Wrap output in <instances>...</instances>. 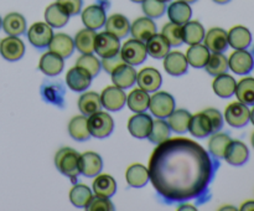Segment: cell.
<instances>
[{
  "label": "cell",
  "mask_w": 254,
  "mask_h": 211,
  "mask_svg": "<svg viewBox=\"0 0 254 211\" xmlns=\"http://www.w3.org/2000/svg\"><path fill=\"white\" fill-rule=\"evenodd\" d=\"M205 27L202 26V24L196 20L193 21H188L186 24H184L183 26V37L184 42H186L188 45H195L200 44L201 41L205 37Z\"/></svg>",
  "instance_id": "40"
},
{
  "label": "cell",
  "mask_w": 254,
  "mask_h": 211,
  "mask_svg": "<svg viewBox=\"0 0 254 211\" xmlns=\"http://www.w3.org/2000/svg\"><path fill=\"white\" fill-rule=\"evenodd\" d=\"M203 40H205L206 47L212 52H223L230 46L227 31L221 27H212L208 30Z\"/></svg>",
  "instance_id": "19"
},
{
  "label": "cell",
  "mask_w": 254,
  "mask_h": 211,
  "mask_svg": "<svg viewBox=\"0 0 254 211\" xmlns=\"http://www.w3.org/2000/svg\"><path fill=\"white\" fill-rule=\"evenodd\" d=\"M64 66V59L51 51L45 52L39 62V69L41 70L46 76H57V74H60L62 72Z\"/></svg>",
  "instance_id": "25"
},
{
  "label": "cell",
  "mask_w": 254,
  "mask_h": 211,
  "mask_svg": "<svg viewBox=\"0 0 254 211\" xmlns=\"http://www.w3.org/2000/svg\"><path fill=\"white\" fill-rule=\"evenodd\" d=\"M153 126V118L149 114L140 112L131 116L128 121V131L134 138L144 139L148 138Z\"/></svg>",
  "instance_id": "11"
},
{
  "label": "cell",
  "mask_w": 254,
  "mask_h": 211,
  "mask_svg": "<svg viewBox=\"0 0 254 211\" xmlns=\"http://www.w3.org/2000/svg\"><path fill=\"white\" fill-rule=\"evenodd\" d=\"M111 74L114 86L119 87V88H130L136 82V71L133 66L128 64H123L122 66H119Z\"/></svg>",
  "instance_id": "23"
},
{
  "label": "cell",
  "mask_w": 254,
  "mask_h": 211,
  "mask_svg": "<svg viewBox=\"0 0 254 211\" xmlns=\"http://www.w3.org/2000/svg\"><path fill=\"white\" fill-rule=\"evenodd\" d=\"M96 30L84 29L79 30L74 37V49L78 50L81 54H93L94 52V40H96Z\"/></svg>",
  "instance_id": "33"
},
{
  "label": "cell",
  "mask_w": 254,
  "mask_h": 211,
  "mask_svg": "<svg viewBox=\"0 0 254 211\" xmlns=\"http://www.w3.org/2000/svg\"><path fill=\"white\" fill-rule=\"evenodd\" d=\"M130 34L134 39L146 42L154 34H156L155 22L148 16L139 17L130 25Z\"/></svg>",
  "instance_id": "20"
},
{
  "label": "cell",
  "mask_w": 254,
  "mask_h": 211,
  "mask_svg": "<svg viewBox=\"0 0 254 211\" xmlns=\"http://www.w3.org/2000/svg\"><path fill=\"white\" fill-rule=\"evenodd\" d=\"M141 9L148 17L158 19L165 14L166 4L161 0H144L141 2Z\"/></svg>",
  "instance_id": "49"
},
{
  "label": "cell",
  "mask_w": 254,
  "mask_h": 211,
  "mask_svg": "<svg viewBox=\"0 0 254 211\" xmlns=\"http://www.w3.org/2000/svg\"><path fill=\"white\" fill-rule=\"evenodd\" d=\"M103 168V161L99 154L94 151H86L79 154V173L87 178H93L101 173Z\"/></svg>",
  "instance_id": "15"
},
{
  "label": "cell",
  "mask_w": 254,
  "mask_h": 211,
  "mask_svg": "<svg viewBox=\"0 0 254 211\" xmlns=\"http://www.w3.org/2000/svg\"><path fill=\"white\" fill-rule=\"evenodd\" d=\"M188 67L189 62L186 60V55L183 52H169L164 57V69L171 76H183L188 72Z\"/></svg>",
  "instance_id": "18"
},
{
  "label": "cell",
  "mask_w": 254,
  "mask_h": 211,
  "mask_svg": "<svg viewBox=\"0 0 254 211\" xmlns=\"http://www.w3.org/2000/svg\"><path fill=\"white\" fill-rule=\"evenodd\" d=\"M223 158L231 165L241 166L247 163L248 158H250V150L243 141H232L228 145Z\"/></svg>",
  "instance_id": "21"
},
{
  "label": "cell",
  "mask_w": 254,
  "mask_h": 211,
  "mask_svg": "<svg viewBox=\"0 0 254 211\" xmlns=\"http://www.w3.org/2000/svg\"><path fill=\"white\" fill-rule=\"evenodd\" d=\"M1 24H2V20H1V17H0V27H1Z\"/></svg>",
  "instance_id": "60"
},
{
  "label": "cell",
  "mask_w": 254,
  "mask_h": 211,
  "mask_svg": "<svg viewBox=\"0 0 254 211\" xmlns=\"http://www.w3.org/2000/svg\"><path fill=\"white\" fill-rule=\"evenodd\" d=\"M161 35L168 40L170 46H180L184 44L183 37V26L175 22L170 21L164 25Z\"/></svg>",
  "instance_id": "47"
},
{
  "label": "cell",
  "mask_w": 254,
  "mask_h": 211,
  "mask_svg": "<svg viewBox=\"0 0 254 211\" xmlns=\"http://www.w3.org/2000/svg\"><path fill=\"white\" fill-rule=\"evenodd\" d=\"M149 109L156 118H168L175 109V99L168 92H156L150 97Z\"/></svg>",
  "instance_id": "5"
},
{
  "label": "cell",
  "mask_w": 254,
  "mask_h": 211,
  "mask_svg": "<svg viewBox=\"0 0 254 211\" xmlns=\"http://www.w3.org/2000/svg\"><path fill=\"white\" fill-rule=\"evenodd\" d=\"M41 97L47 103H52L64 108V86L60 81H45L41 86Z\"/></svg>",
  "instance_id": "12"
},
{
  "label": "cell",
  "mask_w": 254,
  "mask_h": 211,
  "mask_svg": "<svg viewBox=\"0 0 254 211\" xmlns=\"http://www.w3.org/2000/svg\"><path fill=\"white\" fill-rule=\"evenodd\" d=\"M161 1H164V2H166V1H170V0H161Z\"/></svg>",
  "instance_id": "61"
},
{
  "label": "cell",
  "mask_w": 254,
  "mask_h": 211,
  "mask_svg": "<svg viewBox=\"0 0 254 211\" xmlns=\"http://www.w3.org/2000/svg\"><path fill=\"white\" fill-rule=\"evenodd\" d=\"M52 36H54V31L47 22H35L27 31V39L30 44L36 49H45L49 46Z\"/></svg>",
  "instance_id": "8"
},
{
  "label": "cell",
  "mask_w": 254,
  "mask_h": 211,
  "mask_svg": "<svg viewBox=\"0 0 254 211\" xmlns=\"http://www.w3.org/2000/svg\"><path fill=\"white\" fill-rule=\"evenodd\" d=\"M254 67L253 55L247 50H236L228 59V69L232 70L236 74H248Z\"/></svg>",
  "instance_id": "9"
},
{
  "label": "cell",
  "mask_w": 254,
  "mask_h": 211,
  "mask_svg": "<svg viewBox=\"0 0 254 211\" xmlns=\"http://www.w3.org/2000/svg\"><path fill=\"white\" fill-rule=\"evenodd\" d=\"M215 2H217V4H227V2H230L231 0H213Z\"/></svg>",
  "instance_id": "55"
},
{
  "label": "cell",
  "mask_w": 254,
  "mask_h": 211,
  "mask_svg": "<svg viewBox=\"0 0 254 211\" xmlns=\"http://www.w3.org/2000/svg\"><path fill=\"white\" fill-rule=\"evenodd\" d=\"M86 209L89 211H97V210L111 211L113 210L114 206L113 204H112V201L109 200V198H101V196H96V198H92V200L89 201V204L87 205Z\"/></svg>",
  "instance_id": "50"
},
{
  "label": "cell",
  "mask_w": 254,
  "mask_h": 211,
  "mask_svg": "<svg viewBox=\"0 0 254 211\" xmlns=\"http://www.w3.org/2000/svg\"><path fill=\"white\" fill-rule=\"evenodd\" d=\"M237 82L232 76L227 73H221L215 77L212 83V88L215 93L221 98H230L235 94Z\"/></svg>",
  "instance_id": "29"
},
{
  "label": "cell",
  "mask_w": 254,
  "mask_h": 211,
  "mask_svg": "<svg viewBox=\"0 0 254 211\" xmlns=\"http://www.w3.org/2000/svg\"><path fill=\"white\" fill-rule=\"evenodd\" d=\"M253 55H254V46H253Z\"/></svg>",
  "instance_id": "62"
},
{
  "label": "cell",
  "mask_w": 254,
  "mask_h": 211,
  "mask_svg": "<svg viewBox=\"0 0 254 211\" xmlns=\"http://www.w3.org/2000/svg\"><path fill=\"white\" fill-rule=\"evenodd\" d=\"M220 161L197 141L183 137L168 138L156 144L149 159V180L159 201L179 205L195 201L197 205L211 198V184Z\"/></svg>",
  "instance_id": "1"
},
{
  "label": "cell",
  "mask_w": 254,
  "mask_h": 211,
  "mask_svg": "<svg viewBox=\"0 0 254 211\" xmlns=\"http://www.w3.org/2000/svg\"><path fill=\"white\" fill-rule=\"evenodd\" d=\"M55 165L57 170L76 183L79 173V154L72 148H61L55 155Z\"/></svg>",
  "instance_id": "2"
},
{
  "label": "cell",
  "mask_w": 254,
  "mask_h": 211,
  "mask_svg": "<svg viewBox=\"0 0 254 211\" xmlns=\"http://www.w3.org/2000/svg\"><path fill=\"white\" fill-rule=\"evenodd\" d=\"M93 191L101 198H112L117 191V183L108 174H98L93 181Z\"/></svg>",
  "instance_id": "32"
},
{
  "label": "cell",
  "mask_w": 254,
  "mask_h": 211,
  "mask_svg": "<svg viewBox=\"0 0 254 211\" xmlns=\"http://www.w3.org/2000/svg\"><path fill=\"white\" fill-rule=\"evenodd\" d=\"M89 133L94 138H107L114 129V121L107 112L98 111L88 117Z\"/></svg>",
  "instance_id": "3"
},
{
  "label": "cell",
  "mask_w": 254,
  "mask_h": 211,
  "mask_svg": "<svg viewBox=\"0 0 254 211\" xmlns=\"http://www.w3.org/2000/svg\"><path fill=\"white\" fill-rule=\"evenodd\" d=\"M94 51L102 59L114 56L121 51V42L118 37L109 34L108 31L99 32L94 40Z\"/></svg>",
  "instance_id": "6"
},
{
  "label": "cell",
  "mask_w": 254,
  "mask_h": 211,
  "mask_svg": "<svg viewBox=\"0 0 254 211\" xmlns=\"http://www.w3.org/2000/svg\"><path fill=\"white\" fill-rule=\"evenodd\" d=\"M252 145H253V148H254V133L252 134Z\"/></svg>",
  "instance_id": "59"
},
{
  "label": "cell",
  "mask_w": 254,
  "mask_h": 211,
  "mask_svg": "<svg viewBox=\"0 0 254 211\" xmlns=\"http://www.w3.org/2000/svg\"><path fill=\"white\" fill-rule=\"evenodd\" d=\"M241 210L243 211H247V210H254V201H247L242 205Z\"/></svg>",
  "instance_id": "54"
},
{
  "label": "cell",
  "mask_w": 254,
  "mask_h": 211,
  "mask_svg": "<svg viewBox=\"0 0 254 211\" xmlns=\"http://www.w3.org/2000/svg\"><path fill=\"white\" fill-rule=\"evenodd\" d=\"M45 20L51 27H64L68 22L69 15L57 2L49 5L45 10Z\"/></svg>",
  "instance_id": "39"
},
{
  "label": "cell",
  "mask_w": 254,
  "mask_h": 211,
  "mask_svg": "<svg viewBox=\"0 0 254 211\" xmlns=\"http://www.w3.org/2000/svg\"><path fill=\"white\" fill-rule=\"evenodd\" d=\"M93 77L88 73L84 69L79 66L72 67L71 70H68L66 74V83L72 91L76 92H82L86 91L89 86H91V82Z\"/></svg>",
  "instance_id": "16"
},
{
  "label": "cell",
  "mask_w": 254,
  "mask_h": 211,
  "mask_svg": "<svg viewBox=\"0 0 254 211\" xmlns=\"http://www.w3.org/2000/svg\"><path fill=\"white\" fill-rule=\"evenodd\" d=\"M1 26L10 36H20L26 31V20L19 12H10L4 17Z\"/></svg>",
  "instance_id": "30"
},
{
  "label": "cell",
  "mask_w": 254,
  "mask_h": 211,
  "mask_svg": "<svg viewBox=\"0 0 254 211\" xmlns=\"http://www.w3.org/2000/svg\"><path fill=\"white\" fill-rule=\"evenodd\" d=\"M149 102H150V96L149 92L144 91L141 88H135L127 96V104L129 109L135 113L145 112L149 108Z\"/></svg>",
  "instance_id": "37"
},
{
  "label": "cell",
  "mask_w": 254,
  "mask_h": 211,
  "mask_svg": "<svg viewBox=\"0 0 254 211\" xmlns=\"http://www.w3.org/2000/svg\"><path fill=\"white\" fill-rule=\"evenodd\" d=\"M106 9L101 4H92L82 11V21L88 29H101L106 24Z\"/></svg>",
  "instance_id": "14"
},
{
  "label": "cell",
  "mask_w": 254,
  "mask_h": 211,
  "mask_svg": "<svg viewBox=\"0 0 254 211\" xmlns=\"http://www.w3.org/2000/svg\"><path fill=\"white\" fill-rule=\"evenodd\" d=\"M191 113L186 109H174L170 116L168 117V124L171 131L175 133L183 134L189 131V124L191 121Z\"/></svg>",
  "instance_id": "34"
},
{
  "label": "cell",
  "mask_w": 254,
  "mask_h": 211,
  "mask_svg": "<svg viewBox=\"0 0 254 211\" xmlns=\"http://www.w3.org/2000/svg\"><path fill=\"white\" fill-rule=\"evenodd\" d=\"M205 69L208 74L215 77L221 73H226L228 70V59L222 52H213L208 57L207 62L205 65Z\"/></svg>",
  "instance_id": "45"
},
{
  "label": "cell",
  "mask_w": 254,
  "mask_h": 211,
  "mask_svg": "<svg viewBox=\"0 0 254 211\" xmlns=\"http://www.w3.org/2000/svg\"><path fill=\"white\" fill-rule=\"evenodd\" d=\"M99 96H101L102 107L112 112L119 111L127 103L126 92L123 91V88H119L117 86H108L103 89Z\"/></svg>",
  "instance_id": "10"
},
{
  "label": "cell",
  "mask_w": 254,
  "mask_h": 211,
  "mask_svg": "<svg viewBox=\"0 0 254 211\" xmlns=\"http://www.w3.org/2000/svg\"><path fill=\"white\" fill-rule=\"evenodd\" d=\"M49 50L54 54H57L62 59H67L72 55L74 50V41L71 36L67 34H56L52 36L51 41L49 44Z\"/></svg>",
  "instance_id": "22"
},
{
  "label": "cell",
  "mask_w": 254,
  "mask_h": 211,
  "mask_svg": "<svg viewBox=\"0 0 254 211\" xmlns=\"http://www.w3.org/2000/svg\"><path fill=\"white\" fill-rule=\"evenodd\" d=\"M123 64H126V62H124L123 57H122V55H121V52H118V54L114 55V56L103 59V60H102V62H101L102 69H104V71L108 72V73H112L114 70H117L119 66H122Z\"/></svg>",
  "instance_id": "53"
},
{
  "label": "cell",
  "mask_w": 254,
  "mask_h": 211,
  "mask_svg": "<svg viewBox=\"0 0 254 211\" xmlns=\"http://www.w3.org/2000/svg\"><path fill=\"white\" fill-rule=\"evenodd\" d=\"M181 1H185V2H188V4H192V2H196L197 0H181Z\"/></svg>",
  "instance_id": "57"
},
{
  "label": "cell",
  "mask_w": 254,
  "mask_h": 211,
  "mask_svg": "<svg viewBox=\"0 0 254 211\" xmlns=\"http://www.w3.org/2000/svg\"><path fill=\"white\" fill-rule=\"evenodd\" d=\"M106 31L114 35L118 39H123L130 32V22L127 19V16L122 14H113L106 20Z\"/></svg>",
  "instance_id": "26"
},
{
  "label": "cell",
  "mask_w": 254,
  "mask_h": 211,
  "mask_svg": "<svg viewBox=\"0 0 254 211\" xmlns=\"http://www.w3.org/2000/svg\"><path fill=\"white\" fill-rule=\"evenodd\" d=\"M0 54L7 61H17L25 54V45L17 36H7L0 41Z\"/></svg>",
  "instance_id": "13"
},
{
  "label": "cell",
  "mask_w": 254,
  "mask_h": 211,
  "mask_svg": "<svg viewBox=\"0 0 254 211\" xmlns=\"http://www.w3.org/2000/svg\"><path fill=\"white\" fill-rule=\"evenodd\" d=\"M130 1H133V2H143L144 0H130Z\"/></svg>",
  "instance_id": "58"
},
{
  "label": "cell",
  "mask_w": 254,
  "mask_h": 211,
  "mask_svg": "<svg viewBox=\"0 0 254 211\" xmlns=\"http://www.w3.org/2000/svg\"><path fill=\"white\" fill-rule=\"evenodd\" d=\"M92 198L93 195H92L91 189L84 184H74L73 188L69 191V200H71L72 205L76 208L86 209Z\"/></svg>",
  "instance_id": "44"
},
{
  "label": "cell",
  "mask_w": 254,
  "mask_h": 211,
  "mask_svg": "<svg viewBox=\"0 0 254 211\" xmlns=\"http://www.w3.org/2000/svg\"><path fill=\"white\" fill-rule=\"evenodd\" d=\"M56 2L69 15V16L79 14L82 10V4H83L82 0H57Z\"/></svg>",
  "instance_id": "51"
},
{
  "label": "cell",
  "mask_w": 254,
  "mask_h": 211,
  "mask_svg": "<svg viewBox=\"0 0 254 211\" xmlns=\"http://www.w3.org/2000/svg\"><path fill=\"white\" fill-rule=\"evenodd\" d=\"M189 132L196 138H205V137L213 134L212 126H211L207 114L200 112V113L191 117L190 124H189Z\"/></svg>",
  "instance_id": "27"
},
{
  "label": "cell",
  "mask_w": 254,
  "mask_h": 211,
  "mask_svg": "<svg viewBox=\"0 0 254 211\" xmlns=\"http://www.w3.org/2000/svg\"><path fill=\"white\" fill-rule=\"evenodd\" d=\"M127 183L131 188H143L149 181V170L143 164H133L127 169Z\"/></svg>",
  "instance_id": "36"
},
{
  "label": "cell",
  "mask_w": 254,
  "mask_h": 211,
  "mask_svg": "<svg viewBox=\"0 0 254 211\" xmlns=\"http://www.w3.org/2000/svg\"><path fill=\"white\" fill-rule=\"evenodd\" d=\"M203 113L207 114L208 119L211 122V126H212V132H220L223 127V117L221 114V112L218 109L215 108H207L203 111Z\"/></svg>",
  "instance_id": "52"
},
{
  "label": "cell",
  "mask_w": 254,
  "mask_h": 211,
  "mask_svg": "<svg viewBox=\"0 0 254 211\" xmlns=\"http://www.w3.org/2000/svg\"><path fill=\"white\" fill-rule=\"evenodd\" d=\"M228 45L235 50H246L252 44V34L250 30L242 25L233 26L227 32Z\"/></svg>",
  "instance_id": "24"
},
{
  "label": "cell",
  "mask_w": 254,
  "mask_h": 211,
  "mask_svg": "<svg viewBox=\"0 0 254 211\" xmlns=\"http://www.w3.org/2000/svg\"><path fill=\"white\" fill-rule=\"evenodd\" d=\"M250 117L251 111L248 106L240 101L228 104L225 111L226 122L233 128H242V127L247 126V123L250 122Z\"/></svg>",
  "instance_id": "7"
},
{
  "label": "cell",
  "mask_w": 254,
  "mask_h": 211,
  "mask_svg": "<svg viewBox=\"0 0 254 211\" xmlns=\"http://www.w3.org/2000/svg\"><path fill=\"white\" fill-rule=\"evenodd\" d=\"M236 96L238 101L246 106H254V78L246 77L242 78L236 86Z\"/></svg>",
  "instance_id": "43"
},
{
  "label": "cell",
  "mask_w": 254,
  "mask_h": 211,
  "mask_svg": "<svg viewBox=\"0 0 254 211\" xmlns=\"http://www.w3.org/2000/svg\"><path fill=\"white\" fill-rule=\"evenodd\" d=\"M76 66H79L86 70L92 77L97 76L102 69L101 61L93 54H82V56L77 60Z\"/></svg>",
  "instance_id": "48"
},
{
  "label": "cell",
  "mask_w": 254,
  "mask_h": 211,
  "mask_svg": "<svg viewBox=\"0 0 254 211\" xmlns=\"http://www.w3.org/2000/svg\"><path fill=\"white\" fill-rule=\"evenodd\" d=\"M232 141L231 137L226 133H213V136L211 137L210 141H208V151L212 154L215 158L222 159L225 156L226 150H227L228 145Z\"/></svg>",
  "instance_id": "42"
},
{
  "label": "cell",
  "mask_w": 254,
  "mask_h": 211,
  "mask_svg": "<svg viewBox=\"0 0 254 211\" xmlns=\"http://www.w3.org/2000/svg\"><path fill=\"white\" fill-rule=\"evenodd\" d=\"M250 121L252 122V123H253V126H254V107H253V109H252V111H251V117H250Z\"/></svg>",
  "instance_id": "56"
},
{
  "label": "cell",
  "mask_w": 254,
  "mask_h": 211,
  "mask_svg": "<svg viewBox=\"0 0 254 211\" xmlns=\"http://www.w3.org/2000/svg\"><path fill=\"white\" fill-rule=\"evenodd\" d=\"M168 16L170 21L179 25H184L190 21L191 16H192V10H191L190 4L178 0V1H174L169 5Z\"/></svg>",
  "instance_id": "28"
},
{
  "label": "cell",
  "mask_w": 254,
  "mask_h": 211,
  "mask_svg": "<svg viewBox=\"0 0 254 211\" xmlns=\"http://www.w3.org/2000/svg\"><path fill=\"white\" fill-rule=\"evenodd\" d=\"M170 127L165 121H163V118L155 119V121H153V126H151L148 139L155 145L160 144L170 137Z\"/></svg>",
  "instance_id": "46"
},
{
  "label": "cell",
  "mask_w": 254,
  "mask_h": 211,
  "mask_svg": "<svg viewBox=\"0 0 254 211\" xmlns=\"http://www.w3.org/2000/svg\"><path fill=\"white\" fill-rule=\"evenodd\" d=\"M208 57H210V50L206 47V45L202 44L191 45L186 52V60H188L189 65L195 69L205 67Z\"/></svg>",
  "instance_id": "35"
},
{
  "label": "cell",
  "mask_w": 254,
  "mask_h": 211,
  "mask_svg": "<svg viewBox=\"0 0 254 211\" xmlns=\"http://www.w3.org/2000/svg\"><path fill=\"white\" fill-rule=\"evenodd\" d=\"M148 55L154 59H164L170 52V44L161 34H154L145 44Z\"/></svg>",
  "instance_id": "31"
},
{
  "label": "cell",
  "mask_w": 254,
  "mask_h": 211,
  "mask_svg": "<svg viewBox=\"0 0 254 211\" xmlns=\"http://www.w3.org/2000/svg\"><path fill=\"white\" fill-rule=\"evenodd\" d=\"M78 108L84 116H91L96 112L101 111L102 102L101 96L96 92H86L78 99Z\"/></svg>",
  "instance_id": "41"
},
{
  "label": "cell",
  "mask_w": 254,
  "mask_h": 211,
  "mask_svg": "<svg viewBox=\"0 0 254 211\" xmlns=\"http://www.w3.org/2000/svg\"><path fill=\"white\" fill-rule=\"evenodd\" d=\"M121 55L123 57L124 62L130 66H138L143 64L146 59V46L144 42L139 41L136 39H130L121 47Z\"/></svg>",
  "instance_id": "4"
},
{
  "label": "cell",
  "mask_w": 254,
  "mask_h": 211,
  "mask_svg": "<svg viewBox=\"0 0 254 211\" xmlns=\"http://www.w3.org/2000/svg\"><path fill=\"white\" fill-rule=\"evenodd\" d=\"M136 82H138L139 88L146 92H155L156 89L160 88L163 78H161L160 72L156 69L145 67L136 73Z\"/></svg>",
  "instance_id": "17"
},
{
  "label": "cell",
  "mask_w": 254,
  "mask_h": 211,
  "mask_svg": "<svg viewBox=\"0 0 254 211\" xmlns=\"http://www.w3.org/2000/svg\"><path fill=\"white\" fill-rule=\"evenodd\" d=\"M68 133L74 141H83L91 137L88 129V119L84 116H76L69 121Z\"/></svg>",
  "instance_id": "38"
}]
</instances>
